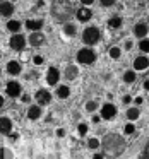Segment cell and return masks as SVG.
I'll return each mask as SVG.
<instances>
[{
    "mask_svg": "<svg viewBox=\"0 0 149 159\" xmlns=\"http://www.w3.org/2000/svg\"><path fill=\"white\" fill-rule=\"evenodd\" d=\"M115 115H117V106H115V104L106 103L101 108V118H105V120H111Z\"/></svg>",
    "mask_w": 149,
    "mask_h": 159,
    "instance_id": "cell-3",
    "label": "cell"
},
{
    "mask_svg": "<svg viewBox=\"0 0 149 159\" xmlns=\"http://www.w3.org/2000/svg\"><path fill=\"white\" fill-rule=\"evenodd\" d=\"M77 130H79L81 135H86L87 134V125L86 123H79V128H77Z\"/></svg>",
    "mask_w": 149,
    "mask_h": 159,
    "instance_id": "cell-27",
    "label": "cell"
},
{
    "mask_svg": "<svg viewBox=\"0 0 149 159\" xmlns=\"http://www.w3.org/2000/svg\"><path fill=\"white\" fill-rule=\"evenodd\" d=\"M139 115H141V110H139V108H128V111H127L128 120H137Z\"/></svg>",
    "mask_w": 149,
    "mask_h": 159,
    "instance_id": "cell-19",
    "label": "cell"
},
{
    "mask_svg": "<svg viewBox=\"0 0 149 159\" xmlns=\"http://www.w3.org/2000/svg\"><path fill=\"white\" fill-rule=\"evenodd\" d=\"M123 130H125V134H134V132H135V127H134L132 123H127Z\"/></svg>",
    "mask_w": 149,
    "mask_h": 159,
    "instance_id": "cell-28",
    "label": "cell"
},
{
    "mask_svg": "<svg viewBox=\"0 0 149 159\" xmlns=\"http://www.w3.org/2000/svg\"><path fill=\"white\" fill-rule=\"evenodd\" d=\"M123 80H125L127 84H132V82L135 80V72H125V74H123Z\"/></svg>",
    "mask_w": 149,
    "mask_h": 159,
    "instance_id": "cell-22",
    "label": "cell"
},
{
    "mask_svg": "<svg viewBox=\"0 0 149 159\" xmlns=\"http://www.w3.org/2000/svg\"><path fill=\"white\" fill-rule=\"evenodd\" d=\"M96 108H98V104L94 103V101H89V103L86 104V110L91 111V113H93V111H96Z\"/></svg>",
    "mask_w": 149,
    "mask_h": 159,
    "instance_id": "cell-26",
    "label": "cell"
},
{
    "mask_svg": "<svg viewBox=\"0 0 149 159\" xmlns=\"http://www.w3.org/2000/svg\"><path fill=\"white\" fill-rule=\"evenodd\" d=\"M108 53H110V57H111L113 60H118V58H120L122 50H120V48H117V46H113V48H110V52H108Z\"/></svg>",
    "mask_w": 149,
    "mask_h": 159,
    "instance_id": "cell-21",
    "label": "cell"
},
{
    "mask_svg": "<svg viewBox=\"0 0 149 159\" xmlns=\"http://www.w3.org/2000/svg\"><path fill=\"white\" fill-rule=\"evenodd\" d=\"M36 99H38L40 104H48L50 99H52V94H50L48 91H45V89H40L38 93H36Z\"/></svg>",
    "mask_w": 149,
    "mask_h": 159,
    "instance_id": "cell-7",
    "label": "cell"
},
{
    "mask_svg": "<svg viewBox=\"0 0 149 159\" xmlns=\"http://www.w3.org/2000/svg\"><path fill=\"white\" fill-rule=\"evenodd\" d=\"M40 116H41V108L40 106H29V110H28L29 120H38Z\"/></svg>",
    "mask_w": 149,
    "mask_h": 159,
    "instance_id": "cell-14",
    "label": "cell"
},
{
    "mask_svg": "<svg viewBox=\"0 0 149 159\" xmlns=\"http://www.w3.org/2000/svg\"><path fill=\"white\" fill-rule=\"evenodd\" d=\"M57 96H58L60 99H67V98L70 96V89L67 86H58V89H57Z\"/></svg>",
    "mask_w": 149,
    "mask_h": 159,
    "instance_id": "cell-17",
    "label": "cell"
},
{
    "mask_svg": "<svg viewBox=\"0 0 149 159\" xmlns=\"http://www.w3.org/2000/svg\"><path fill=\"white\" fill-rule=\"evenodd\" d=\"M26 46V38L21 34H14L11 38V48L12 50H22Z\"/></svg>",
    "mask_w": 149,
    "mask_h": 159,
    "instance_id": "cell-4",
    "label": "cell"
},
{
    "mask_svg": "<svg viewBox=\"0 0 149 159\" xmlns=\"http://www.w3.org/2000/svg\"><path fill=\"white\" fill-rule=\"evenodd\" d=\"M149 67V60L146 57H137L134 60V69L135 70H146Z\"/></svg>",
    "mask_w": 149,
    "mask_h": 159,
    "instance_id": "cell-9",
    "label": "cell"
},
{
    "mask_svg": "<svg viewBox=\"0 0 149 159\" xmlns=\"http://www.w3.org/2000/svg\"><path fill=\"white\" fill-rule=\"evenodd\" d=\"M21 101H22V103H29V96H22Z\"/></svg>",
    "mask_w": 149,
    "mask_h": 159,
    "instance_id": "cell-37",
    "label": "cell"
},
{
    "mask_svg": "<svg viewBox=\"0 0 149 159\" xmlns=\"http://www.w3.org/2000/svg\"><path fill=\"white\" fill-rule=\"evenodd\" d=\"M91 17H93V12H91L89 9L82 7V9H79V11H77V19H79L81 22H87Z\"/></svg>",
    "mask_w": 149,
    "mask_h": 159,
    "instance_id": "cell-10",
    "label": "cell"
},
{
    "mask_svg": "<svg viewBox=\"0 0 149 159\" xmlns=\"http://www.w3.org/2000/svg\"><path fill=\"white\" fill-rule=\"evenodd\" d=\"M7 29H9V31H12V33H17L19 29H21V22H19V21H9L7 22Z\"/></svg>",
    "mask_w": 149,
    "mask_h": 159,
    "instance_id": "cell-20",
    "label": "cell"
},
{
    "mask_svg": "<svg viewBox=\"0 0 149 159\" xmlns=\"http://www.w3.org/2000/svg\"><path fill=\"white\" fill-rule=\"evenodd\" d=\"M63 31H65L67 36H74V34H76V26H74V24H65Z\"/></svg>",
    "mask_w": 149,
    "mask_h": 159,
    "instance_id": "cell-23",
    "label": "cell"
},
{
    "mask_svg": "<svg viewBox=\"0 0 149 159\" xmlns=\"http://www.w3.org/2000/svg\"><path fill=\"white\" fill-rule=\"evenodd\" d=\"M26 28L31 29V31H38L40 28H43V21H33V19H29L28 22H26Z\"/></svg>",
    "mask_w": 149,
    "mask_h": 159,
    "instance_id": "cell-16",
    "label": "cell"
},
{
    "mask_svg": "<svg viewBox=\"0 0 149 159\" xmlns=\"http://www.w3.org/2000/svg\"><path fill=\"white\" fill-rule=\"evenodd\" d=\"M132 48V41H127L125 43V50H130Z\"/></svg>",
    "mask_w": 149,
    "mask_h": 159,
    "instance_id": "cell-36",
    "label": "cell"
},
{
    "mask_svg": "<svg viewBox=\"0 0 149 159\" xmlns=\"http://www.w3.org/2000/svg\"><path fill=\"white\" fill-rule=\"evenodd\" d=\"M134 34L137 36V38H144V36L147 34V26L146 24H137L134 28Z\"/></svg>",
    "mask_w": 149,
    "mask_h": 159,
    "instance_id": "cell-15",
    "label": "cell"
},
{
    "mask_svg": "<svg viewBox=\"0 0 149 159\" xmlns=\"http://www.w3.org/2000/svg\"><path fill=\"white\" fill-rule=\"evenodd\" d=\"M144 89L149 91V80H146V82H144Z\"/></svg>",
    "mask_w": 149,
    "mask_h": 159,
    "instance_id": "cell-39",
    "label": "cell"
},
{
    "mask_svg": "<svg viewBox=\"0 0 149 159\" xmlns=\"http://www.w3.org/2000/svg\"><path fill=\"white\" fill-rule=\"evenodd\" d=\"M100 120H101V116H98V115H94V116H93V121H94V123H100Z\"/></svg>",
    "mask_w": 149,
    "mask_h": 159,
    "instance_id": "cell-35",
    "label": "cell"
},
{
    "mask_svg": "<svg viewBox=\"0 0 149 159\" xmlns=\"http://www.w3.org/2000/svg\"><path fill=\"white\" fill-rule=\"evenodd\" d=\"M94 58H96V55H94V52L89 50V48H82V50H79V53H77V62L84 63V65L93 63Z\"/></svg>",
    "mask_w": 149,
    "mask_h": 159,
    "instance_id": "cell-2",
    "label": "cell"
},
{
    "mask_svg": "<svg viewBox=\"0 0 149 159\" xmlns=\"http://www.w3.org/2000/svg\"><path fill=\"white\" fill-rule=\"evenodd\" d=\"M14 14V5L11 2H4V4H0V16H4V17H9V16Z\"/></svg>",
    "mask_w": 149,
    "mask_h": 159,
    "instance_id": "cell-8",
    "label": "cell"
},
{
    "mask_svg": "<svg viewBox=\"0 0 149 159\" xmlns=\"http://www.w3.org/2000/svg\"><path fill=\"white\" fill-rule=\"evenodd\" d=\"M122 26V19L120 17H111L110 21H108V28L110 29H118Z\"/></svg>",
    "mask_w": 149,
    "mask_h": 159,
    "instance_id": "cell-18",
    "label": "cell"
},
{
    "mask_svg": "<svg viewBox=\"0 0 149 159\" xmlns=\"http://www.w3.org/2000/svg\"><path fill=\"white\" fill-rule=\"evenodd\" d=\"M12 130V121L9 118H0V134H9Z\"/></svg>",
    "mask_w": 149,
    "mask_h": 159,
    "instance_id": "cell-12",
    "label": "cell"
},
{
    "mask_svg": "<svg viewBox=\"0 0 149 159\" xmlns=\"http://www.w3.org/2000/svg\"><path fill=\"white\" fill-rule=\"evenodd\" d=\"M139 46H141V50L142 52H146V53H149V39H142L141 43H139Z\"/></svg>",
    "mask_w": 149,
    "mask_h": 159,
    "instance_id": "cell-24",
    "label": "cell"
},
{
    "mask_svg": "<svg viewBox=\"0 0 149 159\" xmlns=\"http://www.w3.org/2000/svg\"><path fill=\"white\" fill-rule=\"evenodd\" d=\"M130 101H132L130 96H123V98H122V103H123V104H128Z\"/></svg>",
    "mask_w": 149,
    "mask_h": 159,
    "instance_id": "cell-31",
    "label": "cell"
},
{
    "mask_svg": "<svg viewBox=\"0 0 149 159\" xmlns=\"http://www.w3.org/2000/svg\"><path fill=\"white\" fill-rule=\"evenodd\" d=\"M101 4H103L105 7H108V5H113V0H101Z\"/></svg>",
    "mask_w": 149,
    "mask_h": 159,
    "instance_id": "cell-32",
    "label": "cell"
},
{
    "mask_svg": "<svg viewBox=\"0 0 149 159\" xmlns=\"http://www.w3.org/2000/svg\"><path fill=\"white\" fill-rule=\"evenodd\" d=\"M0 58H2V55H0Z\"/></svg>",
    "mask_w": 149,
    "mask_h": 159,
    "instance_id": "cell-42",
    "label": "cell"
},
{
    "mask_svg": "<svg viewBox=\"0 0 149 159\" xmlns=\"http://www.w3.org/2000/svg\"><path fill=\"white\" fill-rule=\"evenodd\" d=\"M76 74H77V70H76V67H69V70H67V77H76Z\"/></svg>",
    "mask_w": 149,
    "mask_h": 159,
    "instance_id": "cell-29",
    "label": "cell"
},
{
    "mask_svg": "<svg viewBox=\"0 0 149 159\" xmlns=\"http://www.w3.org/2000/svg\"><path fill=\"white\" fill-rule=\"evenodd\" d=\"M7 94H9V96H12V98L19 96V94H21V84L16 82V80L9 82L7 84Z\"/></svg>",
    "mask_w": 149,
    "mask_h": 159,
    "instance_id": "cell-6",
    "label": "cell"
},
{
    "mask_svg": "<svg viewBox=\"0 0 149 159\" xmlns=\"http://www.w3.org/2000/svg\"><path fill=\"white\" fill-rule=\"evenodd\" d=\"M33 62H35V65H41V63H43V57L36 55L35 58H33Z\"/></svg>",
    "mask_w": 149,
    "mask_h": 159,
    "instance_id": "cell-30",
    "label": "cell"
},
{
    "mask_svg": "<svg viewBox=\"0 0 149 159\" xmlns=\"http://www.w3.org/2000/svg\"><path fill=\"white\" fill-rule=\"evenodd\" d=\"M93 159H103V156H101V154H94Z\"/></svg>",
    "mask_w": 149,
    "mask_h": 159,
    "instance_id": "cell-40",
    "label": "cell"
},
{
    "mask_svg": "<svg viewBox=\"0 0 149 159\" xmlns=\"http://www.w3.org/2000/svg\"><path fill=\"white\" fill-rule=\"evenodd\" d=\"M43 41H45V36L41 33H35V34L29 36V45H33V46H40Z\"/></svg>",
    "mask_w": 149,
    "mask_h": 159,
    "instance_id": "cell-13",
    "label": "cell"
},
{
    "mask_svg": "<svg viewBox=\"0 0 149 159\" xmlns=\"http://www.w3.org/2000/svg\"><path fill=\"white\" fill-rule=\"evenodd\" d=\"M7 72L11 74V75H19V74H21V63L14 62V60L9 62L7 63Z\"/></svg>",
    "mask_w": 149,
    "mask_h": 159,
    "instance_id": "cell-11",
    "label": "cell"
},
{
    "mask_svg": "<svg viewBox=\"0 0 149 159\" xmlns=\"http://www.w3.org/2000/svg\"><path fill=\"white\" fill-rule=\"evenodd\" d=\"M2 106H4V98L0 96V108H2Z\"/></svg>",
    "mask_w": 149,
    "mask_h": 159,
    "instance_id": "cell-41",
    "label": "cell"
},
{
    "mask_svg": "<svg viewBox=\"0 0 149 159\" xmlns=\"http://www.w3.org/2000/svg\"><path fill=\"white\" fill-rule=\"evenodd\" d=\"M58 79H60V72H58V69L52 67V69L48 70V74H46V82H48L50 86H55V84L58 82Z\"/></svg>",
    "mask_w": 149,
    "mask_h": 159,
    "instance_id": "cell-5",
    "label": "cell"
},
{
    "mask_svg": "<svg viewBox=\"0 0 149 159\" xmlns=\"http://www.w3.org/2000/svg\"><path fill=\"white\" fill-rule=\"evenodd\" d=\"M82 41L86 43V45H96V43L100 41V31H98V28H94V26L87 28L82 34Z\"/></svg>",
    "mask_w": 149,
    "mask_h": 159,
    "instance_id": "cell-1",
    "label": "cell"
},
{
    "mask_svg": "<svg viewBox=\"0 0 149 159\" xmlns=\"http://www.w3.org/2000/svg\"><path fill=\"white\" fill-rule=\"evenodd\" d=\"M11 139H12V140H17V139H19V134H12Z\"/></svg>",
    "mask_w": 149,
    "mask_h": 159,
    "instance_id": "cell-38",
    "label": "cell"
},
{
    "mask_svg": "<svg viewBox=\"0 0 149 159\" xmlns=\"http://www.w3.org/2000/svg\"><path fill=\"white\" fill-rule=\"evenodd\" d=\"M57 135H58V137H63V135H65V130H62V128L57 130Z\"/></svg>",
    "mask_w": 149,
    "mask_h": 159,
    "instance_id": "cell-34",
    "label": "cell"
},
{
    "mask_svg": "<svg viewBox=\"0 0 149 159\" xmlns=\"http://www.w3.org/2000/svg\"><path fill=\"white\" fill-rule=\"evenodd\" d=\"M142 103H144V99H142L141 96H139V98H135V104H137V106H141Z\"/></svg>",
    "mask_w": 149,
    "mask_h": 159,
    "instance_id": "cell-33",
    "label": "cell"
},
{
    "mask_svg": "<svg viewBox=\"0 0 149 159\" xmlns=\"http://www.w3.org/2000/svg\"><path fill=\"white\" fill-rule=\"evenodd\" d=\"M87 145H89V149H98L100 147V140H98V139H89Z\"/></svg>",
    "mask_w": 149,
    "mask_h": 159,
    "instance_id": "cell-25",
    "label": "cell"
}]
</instances>
